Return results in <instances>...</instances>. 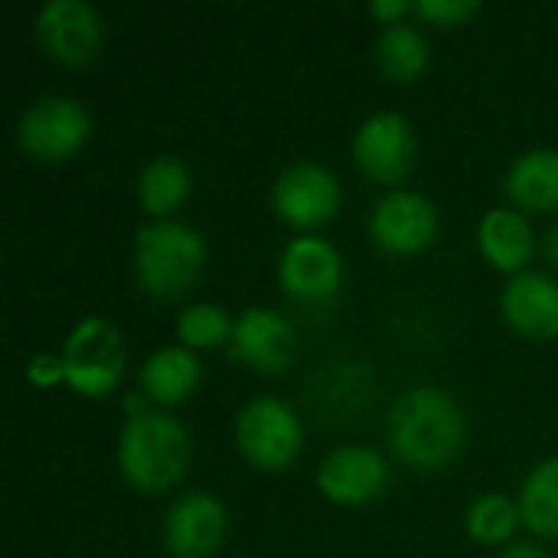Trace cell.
Segmentation results:
<instances>
[{
    "label": "cell",
    "mask_w": 558,
    "mask_h": 558,
    "mask_svg": "<svg viewBox=\"0 0 558 558\" xmlns=\"http://www.w3.org/2000/svg\"><path fill=\"white\" fill-rule=\"evenodd\" d=\"M340 183L320 163H294L275 183V213L294 229H314L337 216Z\"/></svg>",
    "instance_id": "obj_8"
},
{
    "label": "cell",
    "mask_w": 558,
    "mask_h": 558,
    "mask_svg": "<svg viewBox=\"0 0 558 558\" xmlns=\"http://www.w3.org/2000/svg\"><path fill=\"white\" fill-rule=\"evenodd\" d=\"M376 56L392 82H415L428 65V43L412 23H392L379 33Z\"/></svg>",
    "instance_id": "obj_20"
},
{
    "label": "cell",
    "mask_w": 558,
    "mask_h": 558,
    "mask_svg": "<svg viewBox=\"0 0 558 558\" xmlns=\"http://www.w3.org/2000/svg\"><path fill=\"white\" fill-rule=\"evenodd\" d=\"M124 340L105 317H85L65 340L62 366L72 392L85 399L111 396L124 379Z\"/></svg>",
    "instance_id": "obj_4"
},
{
    "label": "cell",
    "mask_w": 558,
    "mask_h": 558,
    "mask_svg": "<svg viewBox=\"0 0 558 558\" xmlns=\"http://www.w3.org/2000/svg\"><path fill=\"white\" fill-rule=\"evenodd\" d=\"M118 461L131 487L147 494L170 490L190 468V435L173 415L141 412L121 432Z\"/></svg>",
    "instance_id": "obj_2"
},
{
    "label": "cell",
    "mask_w": 558,
    "mask_h": 558,
    "mask_svg": "<svg viewBox=\"0 0 558 558\" xmlns=\"http://www.w3.org/2000/svg\"><path fill=\"white\" fill-rule=\"evenodd\" d=\"M317 484L327 500H333L340 507H363L386 494L389 468H386L383 454L360 448V445H347L324 458V464L317 471Z\"/></svg>",
    "instance_id": "obj_11"
},
{
    "label": "cell",
    "mask_w": 558,
    "mask_h": 558,
    "mask_svg": "<svg viewBox=\"0 0 558 558\" xmlns=\"http://www.w3.org/2000/svg\"><path fill=\"white\" fill-rule=\"evenodd\" d=\"M235 441L239 451L258 468V471H284L298 461L304 432L291 405L281 399H255L242 409L235 422Z\"/></svg>",
    "instance_id": "obj_5"
},
{
    "label": "cell",
    "mask_w": 558,
    "mask_h": 558,
    "mask_svg": "<svg viewBox=\"0 0 558 558\" xmlns=\"http://www.w3.org/2000/svg\"><path fill=\"white\" fill-rule=\"evenodd\" d=\"M507 193L517 206L533 213L558 209V150L543 147L523 154L507 177Z\"/></svg>",
    "instance_id": "obj_18"
},
{
    "label": "cell",
    "mask_w": 558,
    "mask_h": 558,
    "mask_svg": "<svg viewBox=\"0 0 558 558\" xmlns=\"http://www.w3.org/2000/svg\"><path fill=\"white\" fill-rule=\"evenodd\" d=\"M481 252L494 268L523 275L533 258V226L517 209H494L481 222Z\"/></svg>",
    "instance_id": "obj_16"
},
{
    "label": "cell",
    "mask_w": 558,
    "mask_h": 558,
    "mask_svg": "<svg viewBox=\"0 0 558 558\" xmlns=\"http://www.w3.org/2000/svg\"><path fill=\"white\" fill-rule=\"evenodd\" d=\"M500 558H549L543 549H536V546H510L507 553Z\"/></svg>",
    "instance_id": "obj_27"
},
{
    "label": "cell",
    "mask_w": 558,
    "mask_h": 558,
    "mask_svg": "<svg viewBox=\"0 0 558 558\" xmlns=\"http://www.w3.org/2000/svg\"><path fill=\"white\" fill-rule=\"evenodd\" d=\"M356 167L373 183H399L409 177L415 163V134L412 124L402 114L379 111L369 121H363L356 144H353Z\"/></svg>",
    "instance_id": "obj_9"
},
{
    "label": "cell",
    "mask_w": 558,
    "mask_h": 558,
    "mask_svg": "<svg viewBox=\"0 0 558 558\" xmlns=\"http://www.w3.org/2000/svg\"><path fill=\"white\" fill-rule=\"evenodd\" d=\"M507 324L533 340H556L558 337V284L546 275L523 271L517 275L500 298Z\"/></svg>",
    "instance_id": "obj_15"
},
{
    "label": "cell",
    "mask_w": 558,
    "mask_h": 558,
    "mask_svg": "<svg viewBox=\"0 0 558 558\" xmlns=\"http://www.w3.org/2000/svg\"><path fill=\"white\" fill-rule=\"evenodd\" d=\"M464 438H468L464 412L438 386L412 389L392 409L389 445L405 464L418 471L448 468L461 454Z\"/></svg>",
    "instance_id": "obj_1"
},
{
    "label": "cell",
    "mask_w": 558,
    "mask_h": 558,
    "mask_svg": "<svg viewBox=\"0 0 558 558\" xmlns=\"http://www.w3.org/2000/svg\"><path fill=\"white\" fill-rule=\"evenodd\" d=\"M43 49L62 65H88L105 43V23L95 7L82 0H49L36 16Z\"/></svg>",
    "instance_id": "obj_7"
},
{
    "label": "cell",
    "mask_w": 558,
    "mask_h": 558,
    "mask_svg": "<svg viewBox=\"0 0 558 558\" xmlns=\"http://www.w3.org/2000/svg\"><path fill=\"white\" fill-rule=\"evenodd\" d=\"M520 517L523 526L536 536L558 539V458L543 461L520 490Z\"/></svg>",
    "instance_id": "obj_21"
},
{
    "label": "cell",
    "mask_w": 558,
    "mask_h": 558,
    "mask_svg": "<svg viewBox=\"0 0 558 558\" xmlns=\"http://www.w3.org/2000/svg\"><path fill=\"white\" fill-rule=\"evenodd\" d=\"M369 10H373L376 20H383V26H392V23H402V16L409 10H415V3H405V0H376Z\"/></svg>",
    "instance_id": "obj_26"
},
{
    "label": "cell",
    "mask_w": 558,
    "mask_h": 558,
    "mask_svg": "<svg viewBox=\"0 0 558 558\" xmlns=\"http://www.w3.org/2000/svg\"><path fill=\"white\" fill-rule=\"evenodd\" d=\"M543 255H546V262L558 268V226L546 235V245H543Z\"/></svg>",
    "instance_id": "obj_28"
},
{
    "label": "cell",
    "mask_w": 558,
    "mask_h": 558,
    "mask_svg": "<svg viewBox=\"0 0 558 558\" xmlns=\"http://www.w3.org/2000/svg\"><path fill=\"white\" fill-rule=\"evenodd\" d=\"M203 379L199 360L186 347H163L154 356H147L141 369L144 392L160 405H180L186 402Z\"/></svg>",
    "instance_id": "obj_17"
},
{
    "label": "cell",
    "mask_w": 558,
    "mask_h": 558,
    "mask_svg": "<svg viewBox=\"0 0 558 558\" xmlns=\"http://www.w3.org/2000/svg\"><path fill=\"white\" fill-rule=\"evenodd\" d=\"M520 523H523L520 504H513L500 494H484L468 510V533H471V539H477L484 546L510 543L513 533L520 530Z\"/></svg>",
    "instance_id": "obj_22"
},
{
    "label": "cell",
    "mask_w": 558,
    "mask_h": 558,
    "mask_svg": "<svg viewBox=\"0 0 558 558\" xmlns=\"http://www.w3.org/2000/svg\"><path fill=\"white\" fill-rule=\"evenodd\" d=\"M481 3L471 0H418L412 13H418L422 20L435 23V26H461L471 16H477Z\"/></svg>",
    "instance_id": "obj_24"
},
{
    "label": "cell",
    "mask_w": 558,
    "mask_h": 558,
    "mask_svg": "<svg viewBox=\"0 0 558 558\" xmlns=\"http://www.w3.org/2000/svg\"><path fill=\"white\" fill-rule=\"evenodd\" d=\"M92 121L75 98H43L23 118L16 141L36 160H69L88 141Z\"/></svg>",
    "instance_id": "obj_6"
},
{
    "label": "cell",
    "mask_w": 558,
    "mask_h": 558,
    "mask_svg": "<svg viewBox=\"0 0 558 558\" xmlns=\"http://www.w3.org/2000/svg\"><path fill=\"white\" fill-rule=\"evenodd\" d=\"M278 278L284 294L294 301H307V304L330 301L343 281V258L327 239L301 235L284 248Z\"/></svg>",
    "instance_id": "obj_10"
},
{
    "label": "cell",
    "mask_w": 558,
    "mask_h": 558,
    "mask_svg": "<svg viewBox=\"0 0 558 558\" xmlns=\"http://www.w3.org/2000/svg\"><path fill=\"white\" fill-rule=\"evenodd\" d=\"M232 356L262 373H284L294 360V327L278 311L248 307L235 320Z\"/></svg>",
    "instance_id": "obj_14"
},
{
    "label": "cell",
    "mask_w": 558,
    "mask_h": 558,
    "mask_svg": "<svg viewBox=\"0 0 558 558\" xmlns=\"http://www.w3.org/2000/svg\"><path fill=\"white\" fill-rule=\"evenodd\" d=\"M373 239L392 255H415L428 248L438 235L435 206L412 190H399L386 196L373 213Z\"/></svg>",
    "instance_id": "obj_12"
},
{
    "label": "cell",
    "mask_w": 558,
    "mask_h": 558,
    "mask_svg": "<svg viewBox=\"0 0 558 558\" xmlns=\"http://www.w3.org/2000/svg\"><path fill=\"white\" fill-rule=\"evenodd\" d=\"M167 556L213 558L226 539V510L209 494H186L167 513Z\"/></svg>",
    "instance_id": "obj_13"
},
{
    "label": "cell",
    "mask_w": 558,
    "mask_h": 558,
    "mask_svg": "<svg viewBox=\"0 0 558 558\" xmlns=\"http://www.w3.org/2000/svg\"><path fill=\"white\" fill-rule=\"evenodd\" d=\"M26 376H29V383H36V386H52V383H59V379L65 383V366H62V356H49V353L36 356V360L29 363Z\"/></svg>",
    "instance_id": "obj_25"
},
{
    "label": "cell",
    "mask_w": 558,
    "mask_h": 558,
    "mask_svg": "<svg viewBox=\"0 0 558 558\" xmlns=\"http://www.w3.org/2000/svg\"><path fill=\"white\" fill-rule=\"evenodd\" d=\"M190 170L183 160L163 154V157H154L144 170H141V180H137V196H141V206L150 213V216H170L177 213L186 196H190Z\"/></svg>",
    "instance_id": "obj_19"
},
{
    "label": "cell",
    "mask_w": 558,
    "mask_h": 558,
    "mask_svg": "<svg viewBox=\"0 0 558 558\" xmlns=\"http://www.w3.org/2000/svg\"><path fill=\"white\" fill-rule=\"evenodd\" d=\"M177 333L186 350H216L222 343H232L235 320L219 304H193L180 314Z\"/></svg>",
    "instance_id": "obj_23"
},
{
    "label": "cell",
    "mask_w": 558,
    "mask_h": 558,
    "mask_svg": "<svg viewBox=\"0 0 558 558\" xmlns=\"http://www.w3.org/2000/svg\"><path fill=\"white\" fill-rule=\"evenodd\" d=\"M206 265V242L183 222H154L141 229L134 245L137 284L154 298H180L193 288Z\"/></svg>",
    "instance_id": "obj_3"
}]
</instances>
